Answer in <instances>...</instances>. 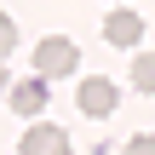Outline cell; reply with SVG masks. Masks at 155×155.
I'll use <instances>...</instances> for the list:
<instances>
[{
	"mask_svg": "<svg viewBox=\"0 0 155 155\" xmlns=\"http://www.w3.org/2000/svg\"><path fill=\"white\" fill-rule=\"evenodd\" d=\"M75 69H81V46H75V40L46 35V40L35 46V75H40V81H63V75H75Z\"/></svg>",
	"mask_w": 155,
	"mask_h": 155,
	"instance_id": "obj_1",
	"label": "cell"
},
{
	"mask_svg": "<svg viewBox=\"0 0 155 155\" xmlns=\"http://www.w3.org/2000/svg\"><path fill=\"white\" fill-rule=\"evenodd\" d=\"M75 104H81V115H115V104H121V86L115 81H104V75H92V81H81V92H75Z\"/></svg>",
	"mask_w": 155,
	"mask_h": 155,
	"instance_id": "obj_2",
	"label": "cell"
},
{
	"mask_svg": "<svg viewBox=\"0 0 155 155\" xmlns=\"http://www.w3.org/2000/svg\"><path fill=\"white\" fill-rule=\"evenodd\" d=\"M17 155H69V132L52 127V121H35V127L23 132V150Z\"/></svg>",
	"mask_w": 155,
	"mask_h": 155,
	"instance_id": "obj_3",
	"label": "cell"
},
{
	"mask_svg": "<svg viewBox=\"0 0 155 155\" xmlns=\"http://www.w3.org/2000/svg\"><path fill=\"white\" fill-rule=\"evenodd\" d=\"M104 40H109V46H138V40H144V17L127 12V6H115V12L104 17Z\"/></svg>",
	"mask_w": 155,
	"mask_h": 155,
	"instance_id": "obj_4",
	"label": "cell"
},
{
	"mask_svg": "<svg viewBox=\"0 0 155 155\" xmlns=\"http://www.w3.org/2000/svg\"><path fill=\"white\" fill-rule=\"evenodd\" d=\"M46 98H52V86H46L40 75H29V81H12V109H17L23 121H35V115L46 109Z\"/></svg>",
	"mask_w": 155,
	"mask_h": 155,
	"instance_id": "obj_5",
	"label": "cell"
},
{
	"mask_svg": "<svg viewBox=\"0 0 155 155\" xmlns=\"http://www.w3.org/2000/svg\"><path fill=\"white\" fill-rule=\"evenodd\" d=\"M132 86L155 92V52H132Z\"/></svg>",
	"mask_w": 155,
	"mask_h": 155,
	"instance_id": "obj_6",
	"label": "cell"
},
{
	"mask_svg": "<svg viewBox=\"0 0 155 155\" xmlns=\"http://www.w3.org/2000/svg\"><path fill=\"white\" fill-rule=\"evenodd\" d=\"M12 46H17V23H12V17L0 12V63L12 58Z\"/></svg>",
	"mask_w": 155,
	"mask_h": 155,
	"instance_id": "obj_7",
	"label": "cell"
},
{
	"mask_svg": "<svg viewBox=\"0 0 155 155\" xmlns=\"http://www.w3.org/2000/svg\"><path fill=\"white\" fill-rule=\"evenodd\" d=\"M121 155H155V138L150 132H132V138H127V150Z\"/></svg>",
	"mask_w": 155,
	"mask_h": 155,
	"instance_id": "obj_8",
	"label": "cell"
},
{
	"mask_svg": "<svg viewBox=\"0 0 155 155\" xmlns=\"http://www.w3.org/2000/svg\"><path fill=\"white\" fill-rule=\"evenodd\" d=\"M6 86H12V75H6V63H0V92H6Z\"/></svg>",
	"mask_w": 155,
	"mask_h": 155,
	"instance_id": "obj_9",
	"label": "cell"
}]
</instances>
